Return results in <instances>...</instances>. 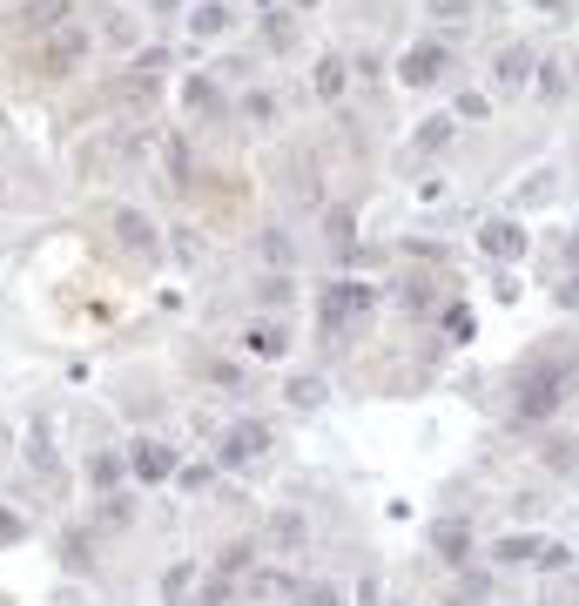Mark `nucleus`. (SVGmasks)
I'll return each mask as SVG.
<instances>
[{"instance_id":"obj_20","label":"nucleus","mask_w":579,"mask_h":606,"mask_svg":"<svg viewBox=\"0 0 579 606\" xmlns=\"http://www.w3.org/2000/svg\"><path fill=\"white\" fill-rule=\"evenodd\" d=\"M526 559H539V539H532V533L498 539V566H526Z\"/></svg>"},{"instance_id":"obj_32","label":"nucleus","mask_w":579,"mask_h":606,"mask_svg":"<svg viewBox=\"0 0 579 606\" xmlns=\"http://www.w3.org/2000/svg\"><path fill=\"white\" fill-rule=\"evenodd\" d=\"M458 115H466V121H485L492 108H485V95H458Z\"/></svg>"},{"instance_id":"obj_18","label":"nucleus","mask_w":579,"mask_h":606,"mask_svg":"<svg viewBox=\"0 0 579 606\" xmlns=\"http://www.w3.org/2000/svg\"><path fill=\"white\" fill-rule=\"evenodd\" d=\"M229 21H237V14H229V8H222V0H203V8H196V14H189V27H196L203 40H209V34H222Z\"/></svg>"},{"instance_id":"obj_19","label":"nucleus","mask_w":579,"mask_h":606,"mask_svg":"<svg viewBox=\"0 0 579 606\" xmlns=\"http://www.w3.org/2000/svg\"><path fill=\"white\" fill-rule=\"evenodd\" d=\"M290 606H343V593L324 580H303V586H290Z\"/></svg>"},{"instance_id":"obj_23","label":"nucleus","mask_w":579,"mask_h":606,"mask_svg":"<svg viewBox=\"0 0 579 606\" xmlns=\"http://www.w3.org/2000/svg\"><path fill=\"white\" fill-rule=\"evenodd\" d=\"M445 337H451V344H466V337H472V310H466V304H451V310H445Z\"/></svg>"},{"instance_id":"obj_25","label":"nucleus","mask_w":579,"mask_h":606,"mask_svg":"<svg viewBox=\"0 0 579 606\" xmlns=\"http://www.w3.org/2000/svg\"><path fill=\"white\" fill-rule=\"evenodd\" d=\"M539 95H546V102H559V95H566V74H559V61H546V68H539Z\"/></svg>"},{"instance_id":"obj_10","label":"nucleus","mask_w":579,"mask_h":606,"mask_svg":"<svg viewBox=\"0 0 579 606\" xmlns=\"http://www.w3.org/2000/svg\"><path fill=\"white\" fill-rule=\"evenodd\" d=\"M532 74H539V55H532V48H506V55H498V88L526 95V88H532Z\"/></svg>"},{"instance_id":"obj_12","label":"nucleus","mask_w":579,"mask_h":606,"mask_svg":"<svg viewBox=\"0 0 579 606\" xmlns=\"http://www.w3.org/2000/svg\"><path fill=\"white\" fill-rule=\"evenodd\" d=\"M451 129H458V115H432L424 129L411 135V162H424V155H438L445 142H451Z\"/></svg>"},{"instance_id":"obj_17","label":"nucleus","mask_w":579,"mask_h":606,"mask_svg":"<svg viewBox=\"0 0 579 606\" xmlns=\"http://www.w3.org/2000/svg\"><path fill=\"white\" fill-rule=\"evenodd\" d=\"M250 350H256V357H284V350H290V331H284V323H256V331H250Z\"/></svg>"},{"instance_id":"obj_13","label":"nucleus","mask_w":579,"mask_h":606,"mask_svg":"<svg viewBox=\"0 0 579 606\" xmlns=\"http://www.w3.org/2000/svg\"><path fill=\"white\" fill-rule=\"evenodd\" d=\"M61 21H68V0H27V8H21V27H34V34L61 27Z\"/></svg>"},{"instance_id":"obj_14","label":"nucleus","mask_w":579,"mask_h":606,"mask_svg":"<svg viewBox=\"0 0 579 606\" xmlns=\"http://www.w3.org/2000/svg\"><path fill=\"white\" fill-rule=\"evenodd\" d=\"M122 472H129V465L114 459V452H95V459H88V478H95V492H122Z\"/></svg>"},{"instance_id":"obj_3","label":"nucleus","mask_w":579,"mask_h":606,"mask_svg":"<svg viewBox=\"0 0 579 606\" xmlns=\"http://www.w3.org/2000/svg\"><path fill=\"white\" fill-rule=\"evenodd\" d=\"M263 452H269V425L263 418H237V425L222 431V444H216L222 465H256Z\"/></svg>"},{"instance_id":"obj_16","label":"nucleus","mask_w":579,"mask_h":606,"mask_svg":"<svg viewBox=\"0 0 579 606\" xmlns=\"http://www.w3.org/2000/svg\"><path fill=\"white\" fill-rule=\"evenodd\" d=\"M182 102L196 108V115H216V108H222V95H216V81H209V74H189V88H182Z\"/></svg>"},{"instance_id":"obj_9","label":"nucleus","mask_w":579,"mask_h":606,"mask_svg":"<svg viewBox=\"0 0 579 606\" xmlns=\"http://www.w3.org/2000/svg\"><path fill=\"white\" fill-rule=\"evenodd\" d=\"M88 55V27H74V21H61L55 34H48V68H74Z\"/></svg>"},{"instance_id":"obj_31","label":"nucleus","mask_w":579,"mask_h":606,"mask_svg":"<svg viewBox=\"0 0 579 606\" xmlns=\"http://www.w3.org/2000/svg\"><path fill=\"white\" fill-rule=\"evenodd\" d=\"M243 115H250V121H269V115H277V102H269V95H263V88H256V95H250V102H243Z\"/></svg>"},{"instance_id":"obj_27","label":"nucleus","mask_w":579,"mask_h":606,"mask_svg":"<svg viewBox=\"0 0 579 606\" xmlns=\"http://www.w3.org/2000/svg\"><path fill=\"white\" fill-rule=\"evenodd\" d=\"M176 257H182L189 270H196V257H203V236H196V229H176Z\"/></svg>"},{"instance_id":"obj_8","label":"nucleus","mask_w":579,"mask_h":606,"mask_svg":"<svg viewBox=\"0 0 579 606\" xmlns=\"http://www.w3.org/2000/svg\"><path fill=\"white\" fill-rule=\"evenodd\" d=\"M129 472H135L142 485H162V478H176V452H169V444H135V452H129Z\"/></svg>"},{"instance_id":"obj_21","label":"nucleus","mask_w":579,"mask_h":606,"mask_svg":"<svg viewBox=\"0 0 579 606\" xmlns=\"http://www.w3.org/2000/svg\"><path fill=\"white\" fill-rule=\"evenodd\" d=\"M553 189H559V176H553V169H539V176H532V182L519 189V210H532V202H546Z\"/></svg>"},{"instance_id":"obj_28","label":"nucleus","mask_w":579,"mask_h":606,"mask_svg":"<svg viewBox=\"0 0 579 606\" xmlns=\"http://www.w3.org/2000/svg\"><path fill=\"white\" fill-rule=\"evenodd\" d=\"M263 34H269V48H290V40H297V27H290L284 14H269V21H263Z\"/></svg>"},{"instance_id":"obj_5","label":"nucleus","mask_w":579,"mask_h":606,"mask_svg":"<svg viewBox=\"0 0 579 606\" xmlns=\"http://www.w3.org/2000/svg\"><path fill=\"white\" fill-rule=\"evenodd\" d=\"M479 250H485L492 263H519V257H526V223H519V216H492V223L479 229Z\"/></svg>"},{"instance_id":"obj_34","label":"nucleus","mask_w":579,"mask_h":606,"mask_svg":"<svg viewBox=\"0 0 579 606\" xmlns=\"http://www.w3.org/2000/svg\"><path fill=\"white\" fill-rule=\"evenodd\" d=\"M559 304H572V310H579V276H566V283H559Z\"/></svg>"},{"instance_id":"obj_30","label":"nucleus","mask_w":579,"mask_h":606,"mask_svg":"<svg viewBox=\"0 0 579 606\" xmlns=\"http://www.w3.org/2000/svg\"><path fill=\"white\" fill-rule=\"evenodd\" d=\"M472 0H432V21H466Z\"/></svg>"},{"instance_id":"obj_2","label":"nucleus","mask_w":579,"mask_h":606,"mask_svg":"<svg viewBox=\"0 0 579 606\" xmlns=\"http://www.w3.org/2000/svg\"><path fill=\"white\" fill-rule=\"evenodd\" d=\"M371 310V290L364 283H330V290L317 297V317H324V331H351V323Z\"/></svg>"},{"instance_id":"obj_36","label":"nucleus","mask_w":579,"mask_h":606,"mask_svg":"<svg viewBox=\"0 0 579 606\" xmlns=\"http://www.w3.org/2000/svg\"><path fill=\"white\" fill-rule=\"evenodd\" d=\"M290 8H317V0H290Z\"/></svg>"},{"instance_id":"obj_22","label":"nucleus","mask_w":579,"mask_h":606,"mask_svg":"<svg viewBox=\"0 0 579 606\" xmlns=\"http://www.w3.org/2000/svg\"><path fill=\"white\" fill-rule=\"evenodd\" d=\"M290 404H297V412H311V404H324V384L317 378H290Z\"/></svg>"},{"instance_id":"obj_7","label":"nucleus","mask_w":579,"mask_h":606,"mask_svg":"<svg viewBox=\"0 0 579 606\" xmlns=\"http://www.w3.org/2000/svg\"><path fill=\"white\" fill-rule=\"evenodd\" d=\"M432 552L451 559V566H466V559H472V525H466V519H438V525H432Z\"/></svg>"},{"instance_id":"obj_6","label":"nucleus","mask_w":579,"mask_h":606,"mask_svg":"<svg viewBox=\"0 0 579 606\" xmlns=\"http://www.w3.org/2000/svg\"><path fill=\"white\" fill-rule=\"evenodd\" d=\"M114 236H122V250H135L142 263H156V250H162V242H156V223H148L142 210H114Z\"/></svg>"},{"instance_id":"obj_1","label":"nucleus","mask_w":579,"mask_h":606,"mask_svg":"<svg viewBox=\"0 0 579 606\" xmlns=\"http://www.w3.org/2000/svg\"><path fill=\"white\" fill-rule=\"evenodd\" d=\"M572 384H579V364L572 357H539L532 371L519 378V404H512L519 425H546L559 404L572 397Z\"/></svg>"},{"instance_id":"obj_4","label":"nucleus","mask_w":579,"mask_h":606,"mask_svg":"<svg viewBox=\"0 0 579 606\" xmlns=\"http://www.w3.org/2000/svg\"><path fill=\"white\" fill-rule=\"evenodd\" d=\"M445 68H451V48H445V40H418L411 55H398V81H405V88H432Z\"/></svg>"},{"instance_id":"obj_15","label":"nucleus","mask_w":579,"mask_h":606,"mask_svg":"<svg viewBox=\"0 0 579 606\" xmlns=\"http://www.w3.org/2000/svg\"><path fill=\"white\" fill-rule=\"evenodd\" d=\"M343 81H351L343 55H324V61H317V95H324V102H337V95H343Z\"/></svg>"},{"instance_id":"obj_29","label":"nucleus","mask_w":579,"mask_h":606,"mask_svg":"<svg viewBox=\"0 0 579 606\" xmlns=\"http://www.w3.org/2000/svg\"><path fill=\"white\" fill-rule=\"evenodd\" d=\"M14 539H27V525H21V512L0 506V546H14Z\"/></svg>"},{"instance_id":"obj_35","label":"nucleus","mask_w":579,"mask_h":606,"mask_svg":"<svg viewBox=\"0 0 579 606\" xmlns=\"http://www.w3.org/2000/svg\"><path fill=\"white\" fill-rule=\"evenodd\" d=\"M377 593H384V586H377V580H364V586H358V606H377Z\"/></svg>"},{"instance_id":"obj_33","label":"nucleus","mask_w":579,"mask_h":606,"mask_svg":"<svg viewBox=\"0 0 579 606\" xmlns=\"http://www.w3.org/2000/svg\"><path fill=\"white\" fill-rule=\"evenodd\" d=\"M330 242H337V250H351V216H343V210L330 216Z\"/></svg>"},{"instance_id":"obj_37","label":"nucleus","mask_w":579,"mask_h":606,"mask_svg":"<svg viewBox=\"0 0 579 606\" xmlns=\"http://www.w3.org/2000/svg\"><path fill=\"white\" fill-rule=\"evenodd\" d=\"M451 606H472V599H458V593H451Z\"/></svg>"},{"instance_id":"obj_24","label":"nucleus","mask_w":579,"mask_h":606,"mask_svg":"<svg viewBox=\"0 0 579 606\" xmlns=\"http://www.w3.org/2000/svg\"><path fill=\"white\" fill-rule=\"evenodd\" d=\"M189 586H196V566H169L162 593H169V599H189Z\"/></svg>"},{"instance_id":"obj_38","label":"nucleus","mask_w":579,"mask_h":606,"mask_svg":"<svg viewBox=\"0 0 579 606\" xmlns=\"http://www.w3.org/2000/svg\"><path fill=\"white\" fill-rule=\"evenodd\" d=\"M391 606H405V599H391Z\"/></svg>"},{"instance_id":"obj_26","label":"nucleus","mask_w":579,"mask_h":606,"mask_svg":"<svg viewBox=\"0 0 579 606\" xmlns=\"http://www.w3.org/2000/svg\"><path fill=\"white\" fill-rule=\"evenodd\" d=\"M176 485H182V492H203V485H209V465L196 459V465H176Z\"/></svg>"},{"instance_id":"obj_11","label":"nucleus","mask_w":579,"mask_h":606,"mask_svg":"<svg viewBox=\"0 0 579 606\" xmlns=\"http://www.w3.org/2000/svg\"><path fill=\"white\" fill-rule=\"evenodd\" d=\"M263 533H269V546H284V552H297L303 539H311V525H303V512H269V525H263Z\"/></svg>"}]
</instances>
